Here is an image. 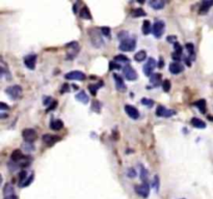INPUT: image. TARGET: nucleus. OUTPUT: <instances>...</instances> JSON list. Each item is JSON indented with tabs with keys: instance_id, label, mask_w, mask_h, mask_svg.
Returning <instances> with one entry per match:
<instances>
[{
	"instance_id": "nucleus-17",
	"label": "nucleus",
	"mask_w": 213,
	"mask_h": 199,
	"mask_svg": "<svg viewBox=\"0 0 213 199\" xmlns=\"http://www.w3.org/2000/svg\"><path fill=\"white\" fill-rule=\"evenodd\" d=\"M25 157V156L22 153V152L20 149H15L14 152H12L11 158H12V161L14 163H16V164H18V163L20 162V161L22 160Z\"/></svg>"
},
{
	"instance_id": "nucleus-14",
	"label": "nucleus",
	"mask_w": 213,
	"mask_h": 199,
	"mask_svg": "<svg viewBox=\"0 0 213 199\" xmlns=\"http://www.w3.org/2000/svg\"><path fill=\"white\" fill-rule=\"evenodd\" d=\"M113 79H115V87H116V89L119 90V91H121V92H124L126 90V85H125V83H124V80H123V78H122L120 75H116L115 74L113 75Z\"/></svg>"
},
{
	"instance_id": "nucleus-33",
	"label": "nucleus",
	"mask_w": 213,
	"mask_h": 199,
	"mask_svg": "<svg viewBox=\"0 0 213 199\" xmlns=\"http://www.w3.org/2000/svg\"><path fill=\"white\" fill-rule=\"evenodd\" d=\"M162 88L165 92H169L171 90V81L169 80H164L162 83Z\"/></svg>"
},
{
	"instance_id": "nucleus-34",
	"label": "nucleus",
	"mask_w": 213,
	"mask_h": 199,
	"mask_svg": "<svg viewBox=\"0 0 213 199\" xmlns=\"http://www.w3.org/2000/svg\"><path fill=\"white\" fill-rule=\"evenodd\" d=\"M34 173H32V174L30 175L28 178H26V180H25L24 182L22 183L20 186H21V187H27V186H29V185H30V183H31V182H32V180H34Z\"/></svg>"
},
{
	"instance_id": "nucleus-38",
	"label": "nucleus",
	"mask_w": 213,
	"mask_h": 199,
	"mask_svg": "<svg viewBox=\"0 0 213 199\" xmlns=\"http://www.w3.org/2000/svg\"><path fill=\"white\" fill-rule=\"evenodd\" d=\"M185 48H186V50L188 51L189 55H193V53H194V47H193V45L190 44V43H188V44L185 45Z\"/></svg>"
},
{
	"instance_id": "nucleus-37",
	"label": "nucleus",
	"mask_w": 213,
	"mask_h": 199,
	"mask_svg": "<svg viewBox=\"0 0 213 199\" xmlns=\"http://www.w3.org/2000/svg\"><path fill=\"white\" fill-rule=\"evenodd\" d=\"M27 178V172L26 171H21L19 174V182H20V185L24 182L25 180Z\"/></svg>"
},
{
	"instance_id": "nucleus-24",
	"label": "nucleus",
	"mask_w": 213,
	"mask_h": 199,
	"mask_svg": "<svg viewBox=\"0 0 213 199\" xmlns=\"http://www.w3.org/2000/svg\"><path fill=\"white\" fill-rule=\"evenodd\" d=\"M63 127V122L60 119H55L50 123V128L53 131H59Z\"/></svg>"
},
{
	"instance_id": "nucleus-45",
	"label": "nucleus",
	"mask_w": 213,
	"mask_h": 199,
	"mask_svg": "<svg viewBox=\"0 0 213 199\" xmlns=\"http://www.w3.org/2000/svg\"><path fill=\"white\" fill-rule=\"evenodd\" d=\"M176 39H177V37L175 36V35H173V36H167V41H169V43H173V44L177 43Z\"/></svg>"
},
{
	"instance_id": "nucleus-31",
	"label": "nucleus",
	"mask_w": 213,
	"mask_h": 199,
	"mask_svg": "<svg viewBox=\"0 0 213 199\" xmlns=\"http://www.w3.org/2000/svg\"><path fill=\"white\" fill-rule=\"evenodd\" d=\"M12 193H14V188H12V186L9 185V184L5 185V187L3 189L4 197H5V196H9V195H14Z\"/></svg>"
},
{
	"instance_id": "nucleus-3",
	"label": "nucleus",
	"mask_w": 213,
	"mask_h": 199,
	"mask_svg": "<svg viewBox=\"0 0 213 199\" xmlns=\"http://www.w3.org/2000/svg\"><path fill=\"white\" fill-rule=\"evenodd\" d=\"M6 94H9V97L12 100H18L20 99V97L22 95V87L20 85H12V86L7 87L5 89Z\"/></svg>"
},
{
	"instance_id": "nucleus-21",
	"label": "nucleus",
	"mask_w": 213,
	"mask_h": 199,
	"mask_svg": "<svg viewBox=\"0 0 213 199\" xmlns=\"http://www.w3.org/2000/svg\"><path fill=\"white\" fill-rule=\"evenodd\" d=\"M161 80H162V76H161V74H158V73L153 74L150 77V82L153 84V86H158L161 83Z\"/></svg>"
},
{
	"instance_id": "nucleus-26",
	"label": "nucleus",
	"mask_w": 213,
	"mask_h": 199,
	"mask_svg": "<svg viewBox=\"0 0 213 199\" xmlns=\"http://www.w3.org/2000/svg\"><path fill=\"white\" fill-rule=\"evenodd\" d=\"M146 58H147V52L144 51V50H140V51H138L135 55H134V59L138 62L143 61V60H144Z\"/></svg>"
},
{
	"instance_id": "nucleus-28",
	"label": "nucleus",
	"mask_w": 213,
	"mask_h": 199,
	"mask_svg": "<svg viewBox=\"0 0 213 199\" xmlns=\"http://www.w3.org/2000/svg\"><path fill=\"white\" fill-rule=\"evenodd\" d=\"M151 32V22L149 20H144L143 23V33L148 35Z\"/></svg>"
},
{
	"instance_id": "nucleus-48",
	"label": "nucleus",
	"mask_w": 213,
	"mask_h": 199,
	"mask_svg": "<svg viewBox=\"0 0 213 199\" xmlns=\"http://www.w3.org/2000/svg\"><path fill=\"white\" fill-rule=\"evenodd\" d=\"M66 89L68 90V85L67 84H65L62 86V94H63V92H66Z\"/></svg>"
},
{
	"instance_id": "nucleus-29",
	"label": "nucleus",
	"mask_w": 213,
	"mask_h": 199,
	"mask_svg": "<svg viewBox=\"0 0 213 199\" xmlns=\"http://www.w3.org/2000/svg\"><path fill=\"white\" fill-rule=\"evenodd\" d=\"M148 171H147L146 168L144 167L143 165H140V180H143L144 183H149L148 182Z\"/></svg>"
},
{
	"instance_id": "nucleus-39",
	"label": "nucleus",
	"mask_w": 213,
	"mask_h": 199,
	"mask_svg": "<svg viewBox=\"0 0 213 199\" xmlns=\"http://www.w3.org/2000/svg\"><path fill=\"white\" fill-rule=\"evenodd\" d=\"M23 148L26 152H31V150L34 149V145H32L31 143H27V142H25V144H23Z\"/></svg>"
},
{
	"instance_id": "nucleus-13",
	"label": "nucleus",
	"mask_w": 213,
	"mask_h": 199,
	"mask_svg": "<svg viewBox=\"0 0 213 199\" xmlns=\"http://www.w3.org/2000/svg\"><path fill=\"white\" fill-rule=\"evenodd\" d=\"M125 111L127 113V115H128L130 118H132V119H137V118L139 117V111L136 109L135 107H134V106L126 105L125 106Z\"/></svg>"
},
{
	"instance_id": "nucleus-36",
	"label": "nucleus",
	"mask_w": 213,
	"mask_h": 199,
	"mask_svg": "<svg viewBox=\"0 0 213 199\" xmlns=\"http://www.w3.org/2000/svg\"><path fill=\"white\" fill-rule=\"evenodd\" d=\"M174 48H175V53H176V54H178V55H181V56H182V46L179 44L178 42L175 43V44H174Z\"/></svg>"
},
{
	"instance_id": "nucleus-20",
	"label": "nucleus",
	"mask_w": 213,
	"mask_h": 199,
	"mask_svg": "<svg viewBox=\"0 0 213 199\" xmlns=\"http://www.w3.org/2000/svg\"><path fill=\"white\" fill-rule=\"evenodd\" d=\"M149 5L154 9H161L165 5V2L163 0H152L149 2Z\"/></svg>"
},
{
	"instance_id": "nucleus-23",
	"label": "nucleus",
	"mask_w": 213,
	"mask_h": 199,
	"mask_svg": "<svg viewBox=\"0 0 213 199\" xmlns=\"http://www.w3.org/2000/svg\"><path fill=\"white\" fill-rule=\"evenodd\" d=\"M194 106H197V109L200 110L201 113H206V101L204 99L197 101V102L194 103Z\"/></svg>"
},
{
	"instance_id": "nucleus-30",
	"label": "nucleus",
	"mask_w": 213,
	"mask_h": 199,
	"mask_svg": "<svg viewBox=\"0 0 213 199\" xmlns=\"http://www.w3.org/2000/svg\"><path fill=\"white\" fill-rule=\"evenodd\" d=\"M103 85L102 82H99L98 84H91L88 85V89H90L91 94H92L93 95H96V94H97V90L99 87H101Z\"/></svg>"
},
{
	"instance_id": "nucleus-12",
	"label": "nucleus",
	"mask_w": 213,
	"mask_h": 199,
	"mask_svg": "<svg viewBox=\"0 0 213 199\" xmlns=\"http://www.w3.org/2000/svg\"><path fill=\"white\" fill-rule=\"evenodd\" d=\"M24 64L27 69L29 70H34L35 67V63H37V55L35 54H29L27 56L24 57L23 59Z\"/></svg>"
},
{
	"instance_id": "nucleus-1",
	"label": "nucleus",
	"mask_w": 213,
	"mask_h": 199,
	"mask_svg": "<svg viewBox=\"0 0 213 199\" xmlns=\"http://www.w3.org/2000/svg\"><path fill=\"white\" fill-rule=\"evenodd\" d=\"M88 35H90L91 43L93 44L94 47L101 48L103 46L104 42L102 39V36L100 34V30L98 28H90L88 29Z\"/></svg>"
},
{
	"instance_id": "nucleus-22",
	"label": "nucleus",
	"mask_w": 213,
	"mask_h": 199,
	"mask_svg": "<svg viewBox=\"0 0 213 199\" xmlns=\"http://www.w3.org/2000/svg\"><path fill=\"white\" fill-rule=\"evenodd\" d=\"M76 100H78L80 103H82V104H87L88 101H90V99H88V95L85 94L84 91L78 92V94H76Z\"/></svg>"
},
{
	"instance_id": "nucleus-16",
	"label": "nucleus",
	"mask_w": 213,
	"mask_h": 199,
	"mask_svg": "<svg viewBox=\"0 0 213 199\" xmlns=\"http://www.w3.org/2000/svg\"><path fill=\"white\" fill-rule=\"evenodd\" d=\"M58 140H59V137H58V136L50 135V134H46L43 136V141H44L47 145H53Z\"/></svg>"
},
{
	"instance_id": "nucleus-46",
	"label": "nucleus",
	"mask_w": 213,
	"mask_h": 199,
	"mask_svg": "<svg viewBox=\"0 0 213 199\" xmlns=\"http://www.w3.org/2000/svg\"><path fill=\"white\" fill-rule=\"evenodd\" d=\"M57 103L56 102H53V104L52 105H49V108L47 109V111H50V110H53L55 108V106H56Z\"/></svg>"
},
{
	"instance_id": "nucleus-32",
	"label": "nucleus",
	"mask_w": 213,
	"mask_h": 199,
	"mask_svg": "<svg viewBox=\"0 0 213 199\" xmlns=\"http://www.w3.org/2000/svg\"><path fill=\"white\" fill-rule=\"evenodd\" d=\"M140 103L143 105L147 106V107H149V108H151V107H153V106H154V101L151 100V99H147V98H144V99H141Z\"/></svg>"
},
{
	"instance_id": "nucleus-40",
	"label": "nucleus",
	"mask_w": 213,
	"mask_h": 199,
	"mask_svg": "<svg viewBox=\"0 0 213 199\" xmlns=\"http://www.w3.org/2000/svg\"><path fill=\"white\" fill-rule=\"evenodd\" d=\"M109 69L112 70H120L121 69V65L119 63H116L115 61H110L109 62Z\"/></svg>"
},
{
	"instance_id": "nucleus-47",
	"label": "nucleus",
	"mask_w": 213,
	"mask_h": 199,
	"mask_svg": "<svg viewBox=\"0 0 213 199\" xmlns=\"http://www.w3.org/2000/svg\"><path fill=\"white\" fill-rule=\"evenodd\" d=\"M4 199H18L16 195H9V196H5Z\"/></svg>"
},
{
	"instance_id": "nucleus-5",
	"label": "nucleus",
	"mask_w": 213,
	"mask_h": 199,
	"mask_svg": "<svg viewBox=\"0 0 213 199\" xmlns=\"http://www.w3.org/2000/svg\"><path fill=\"white\" fill-rule=\"evenodd\" d=\"M157 67V63H156V60L154 58H149L148 61L146 62V64L144 65V73L146 76L148 77H151L152 75H153V72L154 70L156 69Z\"/></svg>"
},
{
	"instance_id": "nucleus-27",
	"label": "nucleus",
	"mask_w": 213,
	"mask_h": 199,
	"mask_svg": "<svg viewBox=\"0 0 213 199\" xmlns=\"http://www.w3.org/2000/svg\"><path fill=\"white\" fill-rule=\"evenodd\" d=\"M131 16L133 18H139V17H144L146 16V12L144 11L140 7H137V9H134L132 12H131Z\"/></svg>"
},
{
	"instance_id": "nucleus-35",
	"label": "nucleus",
	"mask_w": 213,
	"mask_h": 199,
	"mask_svg": "<svg viewBox=\"0 0 213 199\" xmlns=\"http://www.w3.org/2000/svg\"><path fill=\"white\" fill-rule=\"evenodd\" d=\"M115 61H121V62H129L128 57L125 56V55H116L115 57Z\"/></svg>"
},
{
	"instance_id": "nucleus-2",
	"label": "nucleus",
	"mask_w": 213,
	"mask_h": 199,
	"mask_svg": "<svg viewBox=\"0 0 213 199\" xmlns=\"http://www.w3.org/2000/svg\"><path fill=\"white\" fill-rule=\"evenodd\" d=\"M135 47H136L135 39L128 37V39L121 41V44H120V46H119V49H120L121 51L130 52V51H132V50L135 49Z\"/></svg>"
},
{
	"instance_id": "nucleus-7",
	"label": "nucleus",
	"mask_w": 213,
	"mask_h": 199,
	"mask_svg": "<svg viewBox=\"0 0 213 199\" xmlns=\"http://www.w3.org/2000/svg\"><path fill=\"white\" fill-rule=\"evenodd\" d=\"M123 73L125 78L127 80H129V81H134V80L137 79V73H136V70L131 65L129 64L125 65L123 69Z\"/></svg>"
},
{
	"instance_id": "nucleus-41",
	"label": "nucleus",
	"mask_w": 213,
	"mask_h": 199,
	"mask_svg": "<svg viewBox=\"0 0 213 199\" xmlns=\"http://www.w3.org/2000/svg\"><path fill=\"white\" fill-rule=\"evenodd\" d=\"M101 32H102L105 36L110 37V28L109 27H102V28H101Z\"/></svg>"
},
{
	"instance_id": "nucleus-19",
	"label": "nucleus",
	"mask_w": 213,
	"mask_h": 199,
	"mask_svg": "<svg viewBox=\"0 0 213 199\" xmlns=\"http://www.w3.org/2000/svg\"><path fill=\"white\" fill-rule=\"evenodd\" d=\"M190 122H191V125H193L194 128H197V129H205V128H206V123L203 122L202 119H200V118L192 117Z\"/></svg>"
},
{
	"instance_id": "nucleus-15",
	"label": "nucleus",
	"mask_w": 213,
	"mask_h": 199,
	"mask_svg": "<svg viewBox=\"0 0 213 199\" xmlns=\"http://www.w3.org/2000/svg\"><path fill=\"white\" fill-rule=\"evenodd\" d=\"M183 70L184 67L181 63H179V62H173V63L169 64V72L174 75L180 74V73L183 72Z\"/></svg>"
},
{
	"instance_id": "nucleus-6",
	"label": "nucleus",
	"mask_w": 213,
	"mask_h": 199,
	"mask_svg": "<svg viewBox=\"0 0 213 199\" xmlns=\"http://www.w3.org/2000/svg\"><path fill=\"white\" fill-rule=\"evenodd\" d=\"M164 28H165V24L161 20H157L155 23L153 24V34L155 37H161L162 34L164 32Z\"/></svg>"
},
{
	"instance_id": "nucleus-25",
	"label": "nucleus",
	"mask_w": 213,
	"mask_h": 199,
	"mask_svg": "<svg viewBox=\"0 0 213 199\" xmlns=\"http://www.w3.org/2000/svg\"><path fill=\"white\" fill-rule=\"evenodd\" d=\"M80 17L82 19H85V20H91L92 19V15L90 12V9H87V6H83L80 11Z\"/></svg>"
},
{
	"instance_id": "nucleus-11",
	"label": "nucleus",
	"mask_w": 213,
	"mask_h": 199,
	"mask_svg": "<svg viewBox=\"0 0 213 199\" xmlns=\"http://www.w3.org/2000/svg\"><path fill=\"white\" fill-rule=\"evenodd\" d=\"M65 78L67 80H77V81H81V80L85 79V75H84V73L80 72V70H72V72L66 74Z\"/></svg>"
},
{
	"instance_id": "nucleus-18",
	"label": "nucleus",
	"mask_w": 213,
	"mask_h": 199,
	"mask_svg": "<svg viewBox=\"0 0 213 199\" xmlns=\"http://www.w3.org/2000/svg\"><path fill=\"white\" fill-rule=\"evenodd\" d=\"M213 5V1H208V0H204L202 2L201 6H200V9H199V12L200 14H206V12L209 11L210 7Z\"/></svg>"
},
{
	"instance_id": "nucleus-43",
	"label": "nucleus",
	"mask_w": 213,
	"mask_h": 199,
	"mask_svg": "<svg viewBox=\"0 0 213 199\" xmlns=\"http://www.w3.org/2000/svg\"><path fill=\"white\" fill-rule=\"evenodd\" d=\"M135 175H136L135 170L132 169V168H130V169L128 170V176L129 177H135Z\"/></svg>"
},
{
	"instance_id": "nucleus-4",
	"label": "nucleus",
	"mask_w": 213,
	"mask_h": 199,
	"mask_svg": "<svg viewBox=\"0 0 213 199\" xmlns=\"http://www.w3.org/2000/svg\"><path fill=\"white\" fill-rule=\"evenodd\" d=\"M67 59H73L77 55V53L79 52V45L77 42H72L70 44H68L67 46Z\"/></svg>"
},
{
	"instance_id": "nucleus-9",
	"label": "nucleus",
	"mask_w": 213,
	"mask_h": 199,
	"mask_svg": "<svg viewBox=\"0 0 213 199\" xmlns=\"http://www.w3.org/2000/svg\"><path fill=\"white\" fill-rule=\"evenodd\" d=\"M135 192L138 194L139 196L144 198H147L150 193V187H149V183H143L141 185H136L135 186Z\"/></svg>"
},
{
	"instance_id": "nucleus-8",
	"label": "nucleus",
	"mask_w": 213,
	"mask_h": 199,
	"mask_svg": "<svg viewBox=\"0 0 213 199\" xmlns=\"http://www.w3.org/2000/svg\"><path fill=\"white\" fill-rule=\"evenodd\" d=\"M22 137H23L25 142L32 143L37 139V132H35L34 129H24L23 132H22Z\"/></svg>"
},
{
	"instance_id": "nucleus-10",
	"label": "nucleus",
	"mask_w": 213,
	"mask_h": 199,
	"mask_svg": "<svg viewBox=\"0 0 213 199\" xmlns=\"http://www.w3.org/2000/svg\"><path fill=\"white\" fill-rule=\"evenodd\" d=\"M174 114H176L175 110L167 109V108L163 107V106H158L156 109V115L159 117H171Z\"/></svg>"
},
{
	"instance_id": "nucleus-42",
	"label": "nucleus",
	"mask_w": 213,
	"mask_h": 199,
	"mask_svg": "<svg viewBox=\"0 0 213 199\" xmlns=\"http://www.w3.org/2000/svg\"><path fill=\"white\" fill-rule=\"evenodd\" d=\"M153 186H154V188H155L156 191L159 190V176H158V175H155V176H154Z\"/></svg>"
},
{
	"instance_id": "nucleus-44",
	"label": "nucleus",
	"mask_w": 213,
	"mask_h": 199,
	"mask_svg": "<svg viewBox=\"0 0 213 199\" xmlns=\"http://www.w3.org/2000/svg\"><path fill=\"white\" fill-rule=\"evenodd\" d=\"M7 109H9V106H7L6 104H4V103H0V110H1V111L7 110Z\"/></svg>"
}]
</instances>
